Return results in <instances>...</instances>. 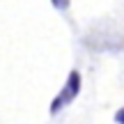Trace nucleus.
<instances>
[{
    "label": "nucleus",
    "mask_w": 124,
    "mask_h": 124,
    "mask_svg": "<svg viewBox=\"0 0 124 124\" xmlns=\"http://www.w3.org/2000/svg\"><path fill=\"white\" fill-rule=\"evenodd\" d=\"M115 122L117 124H124V108H120V110L115 113Z\"/></svg>",
    "instance_id": "7ed1b4c3"
},
{
    "label": "nucleus",
    "mask_w": 124,
    "mask_h": 124,
    "mask_svg": "<svg viewBox=\"0 0 124 124\" xmlns=\"http://www.w3.org/2000/svg\"><path fill=\"white\" fill-rule=\"evenodd\" d=\"M53 2V7L58 9V12H64V9H69V0H51Z\"/></svg>",
    "instance_id": "f03ea898"
},
{
    "label": "nucleus",
    "mask_w": 124,
    "mask_h": 124,
    "mask_svg": "<svg viewBox=\"0 0 124 124\" xmlns=\"http://www.w3.org/2000/svg\"><path fill=\"white\" fill-rule=\"evenodd\" d=\"M78 92H80V74L74 69V71H69V78H67L64 87L58 92V97H55L53 103H51V115H55V113L62 110L64 106H69V103L78 97Z\"/></svg>",
    "instance_id": "f257e3e1"
}]
</instances>
